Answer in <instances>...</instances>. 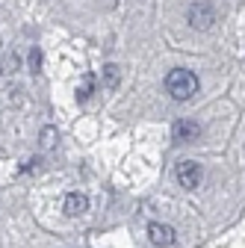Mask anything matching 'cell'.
<instances>
[{
    "label": "cell",
    "mask_w": 245,
    "mask_h": 248,
    "mask_svg": "<svg viewBox=\"0 0 245 248\" xmlns=\"http://www.w3.org/2000/svg\"><path fill=\"white\" fill-rule=\"evenodd\" d=\"M30 68H33V71H39V68H42V50H39V47L30 50Z\"/></svg>",
    "instance_id": "obj_11"
},
{
    "label": "cell",
    "mask_w": 245,
    "mask_h": 248,
    "mask_svg": "<svg viewBox=\"0 0 245 248\" xmlns=\"http://www.w3.org/2000/svg\"><path fill=\"white\" fill-rule=\"evenodd\" d=\"M174 177H177V183L183 186V189H195V186L201 183V177H204V171H201V166L195 160H183V163H177Z\"/></svg>",
    "instance_id": "obj_3"
},
{
    "label": "cell",
    "mask_w": 245,
    "mask_h": 248,
    "mask_svg": "<svg viewBox=\"0 0 245 248\" xmlns=\"http://www.w3.org/2000/svg\"><path fill=\"white\" fill-rule=\"evenodd\" d=\"M186 21H189V27H192V30H210V27H213V21H216V6L207 3V0H198V3H192V6H189Z\"/></svg>",
    "instance_id": "obj_2"
},
{
    "label": "cell",
    "mask_w": 245,
    "mask_h": 248,
    "mask_svg": "<svg viewBox=\"0 0 245 248\" xmlns=\"http://www.w3.org/2000/svg\"><path fill=\"white\" fill-rule=\"evenodd\" d=\"M62 210H65V216H83L89 210V198L83 192H68L62 201Z\"/></svg>",
    "instance_id": "obj_6"
},
{
    "label": "cell",
    "mask_w": 245,
    "mask_h": 248,
    "mask_svg": "<svg viewBox=\"0 0 245 248\" xmlns=\"http://www.w3.org/2000/svg\"><path fill=\"white\" fill-rule=\"evenodd\" d=\"M118 65H112V62H109V65H104V86L107 89H115L118 86Z\"/></svg>",
    "instance_id": "obj_8"
},
{
    "label": "cell",
    "mask_w": 245,
    "mask_h": 248,
    "mask_svg": "<svg viewBox=\"0 0 245 248\" xmlns=\"http://www.w3.org/2000/svg\"><path fill=\"white\" fill-rule=\"evenodd\" d=\"M171 136H174V142H195V139L201 136V127H198V121L180 118V121H174Z\"/></svg>",
    "instance_id": "obj_4"
},
{
    "label": "cell",
    "mask_w": 245,
    "mask_h": 248,
    "mask_svg": "<svg viewBox=\"0 0 245 248\" xmlns=\"http://www.w3.org/2000/svg\"><path fill=\"white\" fill-rule=\"evenodd\" d=\"M92 89H95V74H83V83L77 86V98L86 101V98L92 95Z\"/></svg>",
    "instance_id": "obj_7"
},
{
    "label": "cell",
    "mask_w": 245,
    "mask_h": 248,
    "mask_svg": "<svg viewBox=\"0 0 245 248\" xmlns=\"http://www.w3.org/2000/svg\"><path fill=\"white\" fill-rule=\"evenodd\" d=\"M15 71H18V56L15 53L0 59V74H15Z\"/></svg>",
    "instance_id": "obj_9"
},
{
    "label": "cell",
    "mask_w": 245,
    "mask_h": 248,
    "mask_svg": "<svg viewBox=\"0 0 245 248\" xmlns=\"http://www.w3.org/2000/svg\"><path fill=\"white\" fill-rule=\"evenodd\" d=\"M166 92L174 101H189L198 92V77L186 68H174V71L166 74Z\"/></svg>",
    "instance_id": "obj_1"
},
{
    "label": "cell",
    "mask_w": 245,
    "mask_h": 248,
    "mask_svg": "<svg viewBox=\"0 0 245 248\" xmlns=\"http://www.w3.org/2000/svg\"><path fill=\"white\" fill-rule=\"evenodd\" d=\"M148 239L154 242V245H160V248H168L174 242V228H168L163 222H151L148 225Z\"/></svg>",
    "instance_id": "obj_5"
},
{
    "label": "cell",
    "mask_w": 245,
    "mask_h": 248,
    "mask_svg": "<svg viewBox=\"0 0 245 248\" xmlns=\"http://www.w3.org/2000/svg\"><path fill=\"white\" fill-rule=\"evenodd\" d=\"M56 139H59L56 127H45V130H42V148H45V151H47V148H53V145H56Z\"/></svg>",
    "instance_id": "obj_10"
}]
</instances>
